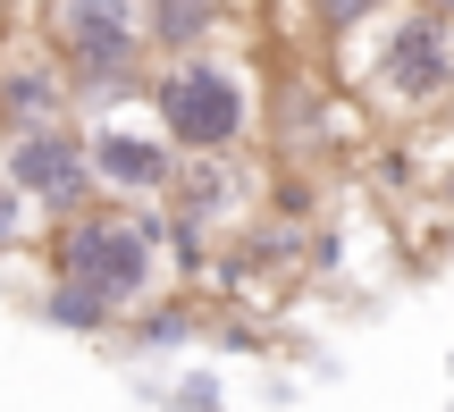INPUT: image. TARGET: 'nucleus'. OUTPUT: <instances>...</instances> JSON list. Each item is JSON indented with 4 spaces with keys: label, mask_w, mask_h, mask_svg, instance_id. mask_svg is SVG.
<instances>
[{
    "label": "nucleus",
    "mask_w": 454,
    "mask_h": 412,
    "mask_svg": "<svg viewBox=\"0 0 454 412\" xmlns=\"http://www.w3.org/2000/svg\"><path fill=\"white\" fill-rule=\"evenodd\" d=\"M43 43L59 51L84 110L144 93V51H152L144 0H43Z\"/></svg>",
    "instance_id": "nucleus-1"
},
{
    "label": "nucleus",
    "mask_w": 454,
    "mask_h": 412,
    "mask_svg": "<svg viewBox=\"0 0 454 412\" xmlns=\"http://www.w3.org/2000/svg\"><path fill=\"white\" fill-rule=\"evenodd\" d=\"M144 101L177 152H236L253 135V67L227 51H177L160 76H144Z\"/></svg>",
    "instance_id": "nucleus-2"
},
{
    "label": "nucleus",
    "mask_w": 454,
    "mask_h": 412,
    "mask_svg": "<svg viewBox=\"0 0 454 412\" xmlns=\"http://www.w3.org/2000/svg\"><path fill=\"white\" fill-rule=\"evenodd\" d=\"M371 101L387 118H446L454 110V17L429 9V0H404V9L371 17Z\"/></svg>",
    "instance_id": "nucleus-3"
},
{
    "label": "nucleus",
    "mask_w": 454,
    "mask_h": 412,
    "mask_svg": "<svg viewBox=\"0 0 454 412\" xmlns=\"http://www.w3.org/2000/svg\"><path fill=\"white\" fill-rule=\"evenodd\" d=\"M160 228L152 211H67V228L51 236V261L59 278H84L110 312H144L152 286H160Z\"/></svg>",
    "instance_id": "nucleus-4"
},
{
    "label": "nucleus",
    "mask_w": 454,
    "mask_h": 412,
    "mask_svg": "<svg viewBox=\"0 0 454 412\" xmlns=\"http://www.w3.org/2000/svg\"><path fill=\"white\" fill-rule=\"evenodd\" d=\"M9 185L26 202H43V211H76V202L93 194V152H84V135H67V118L9 135Z\"/></svg>",
    "instance_id": "nucleus-5"
},
{
    "label": "nucleus",
    "mask_w": 454,
    "mask_h": 412,
    "mask_svg": "<svg viewBox=\"0 0 454 412\" xmlns=\"http://www.w3.org/2000/svg\"><path fill=\"white\" fill-rule=\"evenodd\" d=\"M84 152H93V185H110V194L152 202V194L177 185V144L160 135V118L152 127H93Z\"/></svg>",
    "instance_id": "nucleus-6"
},
{
    "label": "nucleus",
    "mask_w": 454,
    "mask_h": 412,
    "mask_svg": "<svg viewBox=\"0 0 454 412\" xmlns=\"http://www.w3.org/2000/svg\"><path fill=\"white\" fill-rule=\"evenodd\" d=\"M67 101H76V84H67V67H59V51H51V43L0 59V127H9V135L67 118Z\"/></svg>",
    "instance_id": "nucleus-7"
},
{
    "label": "nucleus",
    "mask_w": 454,
    "mask_h": 412,
    "mask_svg": "<svg viewBox=\"0 0 454 412\" xmlns=\"http://www.w3.org/2000/svg\"><path fill=\"white\" fill-rule=\"evenodd\" d=\"M144 26L160 51H194L227 26V0H144Z\"/></svg>",
    "instance_id": "nucleus-8"
},
{
    "label": "nucleus",
    "mask_w": 454,
    "mask_h": 412,
    "mask_svg": "<svg viewBox=\"0 0 454 412\" xmlns=\"http://www.w3.org/2000/svg\"><path fill=\"white\" fill-rule=\"evenodd\" d=\"M43 320H59V329H76V337H101V329H110V303H101L93 295V286H84V278H59V286H51V295H43Z\"/></svg>",
    "instance_id": "nucleus-9"
},
{
    "label": "nucleus",
    "mask_w": 454,
    "mask_h": 412,
    "mask_svg": "<svg viewBox=\"0 0 454 412\" xmlns=\"http://www.w3.org/2000/svg\"><path fill=\"white\" fill-rule=\"evenodd\" d=\"M294 9H303V26H311V34H328V43H337V34L371 26V17L387 9V0H294Z\"/></svg>",
    "instance_id": "nucleus-10"
},
{
    "label": "nucleus",
    "mask_w": 454,
    "mask_h": 412,
    "mask_svg": "<svg viewBox=\"0 0 454 412\" xmlns=\"http://www.w3.org/2000/svg\"><path fill=\"white\" fill-rule=\"evenodd\" d=\"M17 236H26V194H17V185L0 177V253H9Z\"/></svg>",
    "instance_id": "nucleus-11"
},
{
    "label": "nucleus",
    "mask_w": 454,
    "mask_h": 412,
    "mask_svg": "<svg viewBox=\"0 0 454 412\" xmlns=\"http://www.w3.org/2000/svg\"><path fill=\"white\" fill-rule=\"evenodd\" d=\"M144 337H152V346H177V337H194V320H185V312H152Z\"/></svg>",
    "instance_id": "nucleus-12"
},
{
    "label": "nucleus",
    "mask_w": 454,
    "mask_h": 412,
    "mask_svg": "<svg viewBox=\"0 0 454 412\" xmlns=\"http://www.w3.org/2000/svg\"><path fill=\"white\" fill-rule=\"evenodd\" d=\"M177 404H219V379H211V370H194V379L177 387Z\"/></svg>",
    "instance_id": "nucleus-13"
},
{
    "label": "nucleus",
    "mask_w": 454,
    "mask_h": 412,
    "mask_svg": "<svg viewBox=\"0 0 454 412\" xmlns=\"http://www.w3.org/2000/svg\"><path fill=\"white\" fill-rule=\"evenodd\" d=\"M429 9H446V17H454V0H429Z\"/></svg>",
    "instance_id": "nucleus-14"
}]
</instances>
